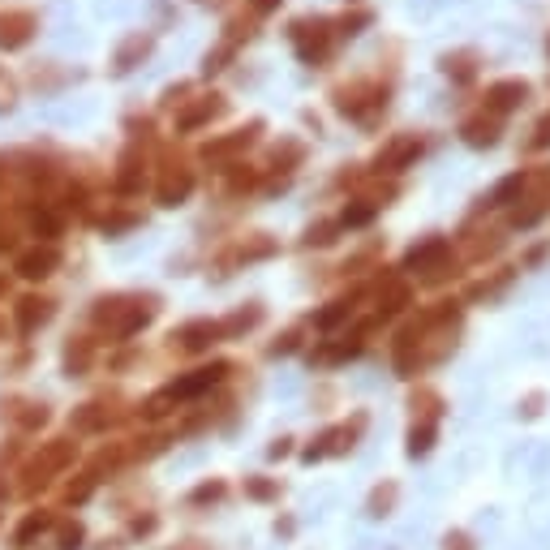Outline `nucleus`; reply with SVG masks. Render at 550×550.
Returning <instances> with one entry per match:
<instances>
[{
  "instance_id": "473e14b6",
  "label": "nucleus",
  "mask_w": 550,
  "mask_h": 550,
  "mask_svg": "<svg viewBox=\"0 0 550 550\" xmlns=\"http://www.w3.org/2000/svg\"><path fill=\"white\" fill-rule=\"evenodd\" d=\"M542 215H546V198H533L525 211H520V207L512 211V228H533V224L542 220Z\"/></svg>"
},
{
  "instance_id": "4468645a",
  "label": "nucleus",
  "mask_w": 550,
  "mask_h": 550,
  "mask_svg": "<svg viewBox=\"0 0 550 550\" xmlns=\"http://www.w3.org/2000/svg\"><path fill=\"white\" fill-rule=\"evenodd\" d=\"M31 35H35V18H31V13H0V48H5V52L22 48Z\"/></svg>"
},
{
  "instance_id": "bb28decb",
  "label": "nucleus",
  "mask_w": 550,
  "mask_h": 550,
  "mask_svg": "<svg viewBox=\"0 0 550 550\" xmlns=\"http://www.w3.org/2000/svg\"><path fill=\"white\" fill-rule=\"evenodd\" d=\"M374 22V13L370 9H353V13H344V18H336L331 22V35H340V39H353V35H361L366 26Z\"/></svg>"
},
{
  "instance_id": "2eb2a0df",
  "label": "nucleus",
  "mask_w": 550,
  "mask_h": 550,
  "mask_svg": "<svg viewBox=\"0 0 550 550\" xmlns=\"http://www.w3.org/2000/svg\"><path fill=\"white\" fill-rule=\"evenodd\" d=\"M413 301V288L404 284V280H387L383 284V293H379V301H374V323L379 318H392V314H400L404 306Z\"/></svg>"
},
{
  "instance_id": "423d86ee",
  "label": "nucleus",
  "mask_w": 550,
  "mask_h": 550,
  "mask_svg": "<svg viewBox=\"0 0 550 550\" xmlns=\"http://www.w3.org/2000/svg\"><path fill=\"white\" fill-rule=\"evenodd\" d=\"M422 151H426V142L417 134H396L379 155H374V172H404L409 164L422 159Z\"/></svg>"
},
{
  "instance_id": "f03ea898",
  "label": "nucleus",
  "mask_w": 550,
  "mask_h": 550,
  "mask_svg": "<svg viewBox=\"0 0 550 550\" xmlns=\"http://www.w3.org/2000/svg\"><path fill=\"white\" fill-rule=\"evenodd\" d=\"M336 112L340 117H353V121H374L379 112H387V86L379 82H349L336 91Z\"/></svg>"
},
{
  "instance_id": "7c9ffc66",
  "label": "nucleus",
  "mask_w": 550,
  "mask_h": 550,
  "mask_svg": "<svg viewBox=\"0 0 550 550\" xmlns=\"http://www.w3.org/2000/svg\"><path fill=\"white\" fill-rule=\"evenodd\" d=\"M336 233H340V224H331V220H323V224H310L306 228V237H301V245H336Z\"/></svg>"
},
{
  "instance_id": "20e7f679",
  "label": "nucleus",
  "mask_w": 550,
  "mask_h": 550,
  "mask_svg": "<svg viewBox=\"0 0 550 550\" xmlns=\"http://www.w3.org/2000/svg\"><path fill=\"white\" fill-rule=\"evenodd\" d=\"M69 460H74V443L69 439H56V443H48L43 452L26 465V490H39V486H48L52 482V473H61Z\"/></svg>"
},
{
  "instance_id": "37998d69",
  "label": "nucleus",
  "mask_w": 550,
  "mask_h": 550,
  "mask_svg": "<svg viewBox=\"0 0 550 550\" xmlns=\"http://www.w3.org/2000/svg\"><path fill=\"white\" fill-rule=\"evenodd\" d=\"M138 215H112V220H104V233H121V228H134Z\"/></svg>"
},
{
  "instance_id": "49530a36",
  "label": "nucleus",
  "mask_w": 550,
  "mask_h": 550,
  "mask_svg": "<svg viewBox=\"0 0 550 550\" xmlns=\"http://www.w3.org/2000/svg\"><path fill=\"white\" fill-rule=\"evenodd\" d=\"M13 104V82L5 78V69H0V108H9Z\"/></svg>"
},
{
  "instance_id": "8fccbe9b",
  "label": "nucleus",
  "mask_w": 550,
  "mask_h": 550,
  "mask_svg": "<svg viewBox=\"0 0 550 550\" xmlns=\"http://www.w3.org/2000/svg\"><path fill=\"white\" fill-rule=\"evenodd\" d=\"M538 404H542V396H529V400H525V409H520V413L533 417V413H538Z\"/></svg>"
},
{
  "instance_id": "de8ad7c7",
  "label": "nucleus",
  "mask_w": 550,
  "mask_h": 550,
  "mask_svg": "<svg viewBox=\"0 0 550 550\" xmlns=\"http://www.w3.org/2000/svg\"><path fill=\"white\" fill-rule=\"evenodd\" d=\"M275 9H280V0H254V13H258V18H267V13H275Z\"/></svg>"
},
{
  "instance_id": "ea45409f",
  "label": "nucleus",
  "mask_w": 550,
  "mask_h": 550,
  "mask_svg": "<svg viewBox=\"0 0 550 550\" xmlns=\"http://www.w3.org/2000/svg\"><path fill=\"white\" fill-rule=\"evenodd\" d=\"M245 495H250V499H275V482H263V477H250V482H245Z\"/></svg>"
},
{
  "instance_id": "c756f323",
  "label": "nucleus",
  "mask_w": 550,
  "mask_h": 550,
  "mask_svg": "<svg viewBox=\"0 0 550 550\" xmlns=\"http://www.w3.org/2000/svg\"><path fill=\"white\" fill-rule=\"evenodd\" d=\"M349 314H353V297H340V301H331V306H327L323 314H318L314 323L323 327V331H331L336 323H344V318H349Z\"/></svg>"
},
{
  "instance_id": "7ed1b4c3",
  "label": "nucleus",
  "mask_w": 550,
  "mask_h": 550,
  "mask_svg": "<svg viewBox=\"0 0 550 550\" xmlns=\"http://www.w3.org/2000/svg\"><path fill=\"white\" fill-rule=\"evenodd\" d=\"M288 39H293V48H297V56L306 65H323L327 61V52H331V22H323V18H306V22H293V31H288Z\"/></svg>"
},
{
  "instance_id": "412c9836",
  "label": "nucleus",
  "mask_w": 550,
  "mask_h": 550,
  "mask_svg": "<svg viewBox=\"0 0 550 550\" xmlns=\"http://www.w3.org/2000/svg\"><path fill=\"white\" fill-rule=\"evenodd\" d=\"M117 190H121V194H138V190H142V151H134V147H129V151L121 155Z\"/></svg>"
},
{
  "instance_id": "dca6fc26",
  "label": "nucleus",
  "mask_w": 550,
  "mask_h": 550,
  "mask_svg": "<svg viewBox=\"0 0 550 550\" xmlns=\"http://www.w3.org/2000/svg\"><path fill=\"white\" fill-rule=\"evenodd\" d=\"M56 263H61V250H56V245H39V250L18 258V275H26V280H43V275H52Z\"/></svg>"
},
{
  "instance_id": "ddd939ff",
  "label": "nucleus",
  "mask_w": 550,
  "mask_h": 550,
  "mask_svg": "<svg viewBox=\"0 0 550 550\" xmlns=\"http://www.w3.org/2000/svg\"><path fill=\"white\" fill-rule=\"evenodd\" d=\"M224 112H228L224 99H220V95H207V99H198V104H190V108L181 112V117H177V129H181V134H190V129L207 125V121H215V117H224Z\"/></svg>"
},
{
  "instance_id": "1a4fd4ad",
  "label": "nucleus",
  "mask_w": 550,
  "mask_h": 550,
  "mask_svg": "<svg viewBox=\"0 0 550 550\" xmlns=\"http://www.w3.org/2000/svg\"><path fill=\"white\" fill-rule=\"evenodd\" d=\"M190 194H194V172L185 168V164H164V172H159V185H155V198L164 202V207H181Z\"/></svg>"
},
{
  "instance_id": "3c124183",
  "label": "nucleus",
  "mask_w": 550,
  "mask_h": 550,
  "mask_svg": "<svg viewBox=\"0 0 550 550\" xmlns=\"http://www.w3.org/2000/svg\"><path fill=\"white\" fill-rule=\"evenodd\" d=\"M349 5H357V0H349Z\"/></svg>"
},
{
  "instance_id": "b1692460",
  "label": "nucleus",
  "mask_w": 550,
  "mask_h": 550,
  "mask_svg": "<svg viewBox=\"0 0 550 550\" xmlns=\"http://www.w3.org/2000/svg\"><path fill=\"white\" fill-rule=\"evenodd\" d=\"M147 52H151V35H129L121 43V52H117V74H129Z\"/></svg>"
},
{
  "instance_id": "f3484780",
  "label": "nucleus",
  "mask_w": 550,
  "mask_h": 550,
  "mask_svg": "<svg viewBox=\"0 0 550 550\" xmlns=\"http://www.w3.org/2000/svg\"><path fill=\"white\" fill-rule=\"evenodd\" d=\"M477 61H482V56H477L473 48L447 52V56H443V74H447V78H452L456 86H469V82L477 78Z\"/></svg>"
},
{
  "instance_id": "0eeeda50",
  "label": "nucleus",
  "mask_w": 550,
  "mask_h": 550,
  "mask_svg": "<svg viewBox=\"0 0 550 550\" xmlns=\"http://www.w3.org/2000/svg\"><path fill=\"white\" fill-rule=\"evenodd\" d=\"M482 99H486L482 112H490V117H508V112H516L529 99V82L525 78H499V82L486 86Z\"/></svg>"
},
{
  "instance_id": "6ab92c4d",
  "label": "nucleus",
  "mask_w": 550,
  "mask_h": 550,
  "mask_svg": "<svg viewBox=\"0 0 550 550\" xmlns=\"http://www.w3.org/2000/svg\"><path fill=\"white\" fill-rule=\"evenodd\" d=\"M48 318H52V301H43V297L18 301V331H22V336H31V331L43 327Z\"/></svg>"
},
{
  "instance_id": "603ef678",
  "label": "nucleus",
  "mask_w": 550,
  "mask_h": 550,
  "mask_svg": "<svg viewBox=\"0 0 550 550\" xmlns=\"http://www.w3.org/2000/svg\"><path fill=\"white\" fill-rule=\"evenodd\" d=\"M202 5H207V0H202Z\"/></svg>"
},
{
  "instance_id": "72a5a7b5",
  "label": "nucleus",
  "mask_w": 550,
  "mask_h": 550,
  "mask_svg": "<svg viewBox=\"0 0 550 550\" xmlns=\"http://www.w3.org/2000/svg\"><path fill=\"white\" fill-rule=\"evenodd\" d=\"M233 52H237V39H228L224 43V48H215V52H207V65H202V74H220V69L228 65V61H233Z\"/></svg>"
},
{
  "instance_id": "39448f33",
  "label": "nucleus",
  "mask_w": 550,
  "mask_h": 550,
  "mask_svg": "<svg viewBox=\"0 0 550 550\" xmlns=\"http://www.w3.org/2000/svg\"><path fill=\"white\" fill-rule=\"evenodd\" d=\"M258 134H263V121H250L245 129H233V134H224V138H211L207 147H202V159H207V164H228V168H233V159L241 151H250Z\"/></svg>"
},
{
  "instance_id": "aec40b11",
  "label": "nucleus",
  "mask_w": 550,
  "mask_h": 550,
  "mask_svg": "<svg viewBox=\"0 0 550 550\" xmlns=\"http://www.w3.org/2000/svg\"><path fill=\"white\" fill-rule=\"evenodd\" d=\"M434 434H439V417H417V422L409 426V456H426L434 447Z\"/></svg>"
},
{
  "instance_id": "58836bf2",
  "label": "nucleus",
  "mask_w": 550,
  "mask_h": 550,
  "mask_svg": "<svg viewBox=\"0 0 550 550\" xmlns=\"http://www.w3.org/2000/svg\"><path fill=\"white\" fill-rule=\"evenodd\" d=\"M546 147H550V112L533 125V138H529V151H546Z\"/></svg>"
},
{
  "instance_id": "6e6552de",
  "label": "nucleus",
  "mask_w": 550,
  "mask_h": 550,
  "mask_svg": "<svg viewBox=\"0 0 550 550\" xmlns=\"http://www.w3.org/2000/svg\"><path fill=\"white\" fill-rule=\"evenodd\" d=\"M447 258H452V241L439 237V233H430L426 241H417L413 250L404 254V271H422V275H430V271H439Z\"/></svg>"
},
{
  "instance_id": "a878e982",
  "label": "nucleus",
  "mask_w": 550,
  "mask_h": 550,
  "mask_svg": "<svg viewBox=\"0 0 550 550\" xmlns=\"http://www.w3.org/2000/svg\"><path fill=\"white\" fill-rule=\"evenodd\" d=\"M301 159H306V142H297V138H284V142H275V147H271V164H275V168H288V172H293Z\"/></svg>"
},
{
  "instance_id": "9b49d317",
  "label": "nucleus",
  "mask_w": 550,
  "mask_h": 550,
  "mask_svg": "<svg viewBox=\"0 0 550 550\" xmlns=\"http://www.w3.org/2000/svg\"><path fill=\"white\" fill-rule=\"evenodd\" d=\"M460 138H465V147H473V151L495 147V142H499V117H490V112L465 117V121H460Z\"/></svg>"
},
{
  "instance_id": "c85d7f7f",
  "label": "nucleus",
  "mask_w": 550,
  "mask_h": 550,
  "mask_svg": "<svg viewBox=\"0 0 550 550\" xmlns=\"http://www.w3.org/2000/svg\"><path fill=\"white\" fill-rule=\"evenodd\" d=\"M108 422H112V413L104 409V404H82V413H74L78 430H104Z\"/></svg>"
},
{
  "instance_id": "5701e85b",
  "label": "nucleus",
  "mask_w": 550,
  "mask_h": 550,
  "mask_svg": "<svg viewBox=\"0 0 550 550\" xmlns=\"http://www.w3.org/2000/svg\"><path fill=\"white\" fill-rule=\"evenodd\" d=\"M271 254H275V241L267 233H258V237H245L228 263H258V258H271Z\"/></svg>"
},
{
  "instance_id": "f257e3e1",
  "label": "nucleus",
  "mask_w": 550,
  "mask_h": 550,
  "mask_svg": "<svg viewBox=\"0 0 550 550\" xmlns=\"http://www.w3.org/2000/svg\"><path fill=\"white\" fill-rule=\"evenodd\" d=\"M155 318V301L147 297H112V301H99L95 306V323L108 327L112 340H129L134 331H142Z\"/></svg>"
},
{
  "instance_id": "9d476101",
  "label": "nucleus",
  "mask_w": 550,
  "mask_h": 550,
  "mask_svg": "<svg viewBox=\"0 0 550 550\" xmlns=\"http://www.w3.org/2000/svg\"><path fill=\"white\" fill-rule=\"evenodd\" d=\"M361 430H366V413H357V417H353V426H336V430H327V434H323V439H318L314 447H306V460L314 465V460H323V456L349 452L353 439H357Z\"/></svg>"
},
{
  "instance_id": "a19ab883",
  "label": "nucleus",
  "mask_w": 550,
  "mask_h": 550,
  "mask_svg": "<svg viewBox=\"0 0 550 550\" xmlns=\"http://www.w3.org/2000/svg\"><path fill=\"white\" fill-rule=\"evenodd\" d=\"M48 422V409H43V404H31V409H26L22 417H18V426L22 430H35V426H43Z\"/></svg>"
},
{
  "instance_id": "e433bc0d",
  "label": "nucleus",
  "mask_w": 550,
  "mask_h": 550,
  "mask_svg": "<svg viewBox=\"0 0 550 550\" xmlns=\"http://www.w3.org/2000/svg\"><path fill=\"white\" fill-rule=\"evenodd\" d=\"M48 525H52V516H48V512H35V516H26V520H22V529H18V546H26V542L35 538V533H43Z\"/></svg>"
},
{
  "instance_id": "4c0bfd02",
  "label": "nucleus",
  "mask_w": 550,
  "mask_h": 550,
  "mask_svg": "<svg viewBox=\"0 0 550 550\" xmlns=\"http://www.w3.org/2000/svg\"><path fill=\"white\" fill-rule=\"evenodd\" d=\"M215 499H224V482H202L190 495V503H215Z\"/></svg>"
},
{
  "instance_id": "f8f14e48",
  "label": "nucleus",
  "mask_w": 550,
  "mask_h": 550,
  "mask_svg": "<svg viewBox=\"0 0 550 550\" xmlns=\"http://www.w3.org/2000/svg\"><path fill=\"white\" fill-rule=\"evenodd\" d=\"M172 340H181L185 353H202V349H211V344L220 340V323H211V318H194V323H185Z\"/></svg>"
},
{
  "instance_id": "cd10ccee",
  "label": "nucleus",
  "mask_w": 550,
  "mask_h": 550,
  "mask_svg": "<svg viewBox=\"0 0 550 550\" xmlns=\"http://www.w3.org/2000/svg\"><path fill=\"white\" fill-rule=\"evenodd\" d=\"M263 323V306H250V310H237L233 318H224L220 323V336H241V331H250Z\"/></svg>"
},
{
  "instance_id": "4be33fe9",
  "label": "nucleus",
  "mask_w": 550,
  "mask_h": 550,
  "mask_svg": "<svg viewBox=\"0 0 550 550\" xmlns=\"http://www.w3.org/2000/svg\"><path fill=\"white\" fill-rule=\"evenodd\" d=\"M374 215H379V202H370V198H353L349 207L340 211V228H366V224H374Z\"/></svg>"
},
{
  "instance_id": "a211bd4d",
  "label": "nucleus",
  "mask_w": 550,
  "mask_h": 550,
  "mask_svg": "<svg viewBox=\"0 0 550 550\" xmlns=\"http://www.w3.org/2000/svg\"><path fill=\"white\" fill-rule=\"evenodd\" d=\"M525 190H529V177H525V172H508V177H503L495 190H490L486 207H512V202L525 198Z\"/></svg>"
},
{
  "instance_id": "09e8293b",
  "label": "nucleus",
  "mask_w": 550,
  "mask_h": 550,
  "mask_svg": "<svg viewBox=\"0 0 550 550\" xmlns=\"http://www.w3.org/2000/svg\"><path fill=\"white\" fill-rule=\"evenodd\" d=\"M447 550H473V546H469L465 533H456V538H447Z\"/></svg>"
},
{
  "instance_id": "2f4dec72",
  "label": "nucleus",
  "mask_w": 550,
  "mask_h": 550,
  "mask_svg": "<svg viewBox=\"0 0 550 550\" xmlns=\"http://www.w3.org/2000/svg\"><path fill=\"white\" fill-rule=\"evenodd\" d=\"M86 366H91V344H86V340L69 344V349H65V370L69 374H82Z\"/></svg>"
},
{
  "instance_id": "a18cd8bd",
  "label": "nucleus",
  "mask_w": 550,
  "mask_h": 550,
  "mask_svg": "<svg viewBox=\"0 0 550 550\" xmlns=\"http://www.w3.org/2000/svg\"><path fill=\"white\" fill-rule=\"evenodd\" d=\"M297 349V331H288V336L280 344H271V357H280V353H293Z\"/></svg>"
},
{
  "instance_id": "79ce46f5",
  "label": "nucleus",
  "mask_w": 550,
  "mask_h": 550,
  "mask_svg": "<svg viewBox=\"0 0 550 550\" xmlns=\"http://www.w3.org/2000/svg\"><path fill=\"white\" fill-rule=\"evenodd\" d=\"M91 490H95V477H82L78 486H69V503H82V499H91Z\"/></svg>"
},
{
  "instance_id": "c9c22d12",
  "label": "nucleus",
  "mask_w": 550,
  "mask_h": 550,
  "mask_svg": "<svg viewBox=\"0 0 550 550\" xmlns=\"http://www.w3.org/2000/svg\"><path fill=\"white\" fill-rule=\"evenodd\" d=\"M392 503H396V482H387V486H379L370 495V516H387V512H392Z\"/></svg>"
},
{
  "instance_id": "c03bdc74",
  "label": "nucleus",
  "mask_w": 550,
  "mask_h": 550,
  "mask_svg": "<svg viewBox=\"0 0 550 550\" xmlns=\"http://www.w3.org/2000/svg\"><path fill=\"white\" fill-rule=\"evenodd\" d=\"M78 542H82V529H78V525H69V529L61 533V550H78Z\"/></svg>"
},
{
  "instance_id": "f704fd0d",
  "label": "nucleus",
  "mask_w": 550,
  "mask_h": 550,
  "mask_svg": "<svg viewBox=\"0 0 550 550\" xmlns=\"http://www.w3.org/2000/svg\"><path fill=\"white\" fill-rule=\"evenodd\" d=\"M254 185H258V168H250V164H233V177H228V190L241 194V190H254Z\"/></svg>"
},
{
  "instance_id": "393cba45",
  "label": "nucleus",
  "mask_w": 550,
  "mask_h": 550,
  "mask_svg": "<svg viewBox=\"0 0 550 550\" xmlns=\"http://www.w3.org/2000/svg\"><path fill=\"white\" fill-rule=\"evenodd\" d=\"M516 280V267H503V271H495V275H490V280H477V284H469V297L473 301H490V297H499L503 293V288H508Z\"/></svg>"
}]
</instances>
